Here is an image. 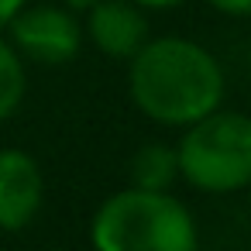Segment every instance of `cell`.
<instances>
[{
	"mask_svg": "<svg viewBox=\"0 0 251 251\" xmlns=\"http://www.w3.org/2000/svg\"><path fill=\"white\" fill-rule=\"evenodd\" d=\"M224 93L227 76L220 59L186 35L148 38L127 59V97L138 114L162 127H189L217 110Z\"/></svg>",
	"mask_w": 251,
	"mask_h": 251,
	"instance_id": "obj_1",
	"label": "cell"
},
{
	"mask_svg": "<svg viewBox=\"0 0 251 251\" xmlns=\"http://www.w3.org/2000/svg\"><path fill=\"white\" fill-rule=\"evenodd\" d=\"M93 251H200V230L189 206L172 193L117 189L90 220Z\"/></svg>",
	"mask_w": 251,
	"mask_h": 251,
	"instance_id": "obj_2",
	"label": "cell"
},
{
	"mask_svg": "<svg viewBox=\"0 0 251 251\" xmlns=\"http://www.w3.org/2000/svg\"><path fill=\"white\" fill-rule=\"evenodd\" d=\"M179 179L206 196H227L251 186V114L217 107L182 127L176 141Z\"/></svg>",
	"mask_w": 251,
	"mask_h": 251,
	"instance_id": "obj_3",
	"label": "cell"
},
{
	"mask_svg": "<svg viewBox=\"0 0 251 251\" xmlns=\"http://www.w3.org/2000/svg\"><path fill=\"white\" fill-rule=\"evenodd\" d=\"M7 42L35 66H69L83 52V21L62 4H25L7 21Z\"/></svg>",
	"mask_w": 251,
	"mask_h": 251,
	"instance_id": "obj_4",
	"label": "cell"
},
{
	"mask_svg": "<svg viewBox=\"0 0 251 251\" xmlns=\"http://www.w3.org/2000/svg\"><path fill=\"white\" fill-rule=\"evenodd\" d=\"M45 203V176L31 151L0 148V230H25Z\"/></svg>",
	"mask_w": 251,
	"mask_h": 251,
	"instance_id": "obj_5",
	"label": "cell"
},
{
	"mask_svg": "<svg viewBox=\"0 0 251 251\" xmlns=\"http://www.w3.org/2000/svg\"><path fill=\"white\" fill-rule=\"evenodd\" d=\"M83 35L107 59L127 62L151 38L148 11H141L138 4H131V0H100V4H93L86 11Z\"/></svg>",
	"mask_w": 251,
	"mask_h": 251,
	"instance_id": "obj_6",
	"label": "cell"
},
{
	"mask_svg": "<svg viewBox=\"0 0 251 251\" xmlns=\"http://www.w3.org/2000/svg\"><path fill=\"white\" fill-rule=\"evenodd\" d=\"M176 182H179L176 145H169V141H145L131 155V186L151 189V193H172Z\"/></svg>",
	"mask_w": 251,
	"mask_h": 251,
	"instance_id": "obj_7",
	"label": "cell"
},
{
	"mask_svg": "<svg viewBox=\"0 0 251 251\" xmlns=\"http://www.w3.org/2000/svg\"><path fill=\"white\" fill-rule=\"evenodd\" d=\"M28 93V69L25 59L18 55V49L0 35V124L18 114V107L25 103Z\"/></svg>",
	"mask_w": 251,
	"mask_h": 251,
	"instance_id": "obj_8",
	"label": "cell"
},
{
	"mask_svg": "<svg viewBox=\"0 0 251 251\" xmlns=\"http://www.w3.org/2000/svg\"><path fill=\"white\" fill-rule=\"evenodd\" d=\"M224 18H251V0H206Z\"/></svg>",
	"mask_w": 251,
	"mask_h": 251,
	"instance_id": "obj_9",
	"label": "cell"
},
{
	"mask_svg": "<svg viewBox=\"0 0 251 251\" xmlns=\"http://www.w3.org/2000/svg\"><path fill=\"white\" fill-rule=\"evenodd\" d=\"M25 4H28V0H0V31L7 28V21H11Z\"/></svg>",
	"mask_w": 251,
	"mask_h": 251,
	"instance_id": "obj_10",
	"label": "cell"
},
{
	"mask_svg": "<svg viewBox=\"0 0 251 251\" xmlns=\"http://www.w3.org/2000/svg\"><path fill=\"white\" fill-rule=\"evenodd\" d=\"M131 4H138L141 11H172V7L186 4V0H131Z\"/></svg>",
	"mask_w": 251,
	"mask_h": 251,
	"instance_id": "obj_11",
	"label": "cell"
},
{
	"mask_svg": "<svg viewBox=\"0 0 251 251\" xmlns=\"http://www.w3.org/2000/svg\"><path fill=\"white\" fill-rule=\"evenodd\" d=\"M59 4H62L66 11H73V14H86L93 4H100V0H59Z\"/></svg>",
	"mask_w": 251,
	"mask_h": 251,
	"instance_id": "obj_12",
	"label": "cell"
}]
</instances>
